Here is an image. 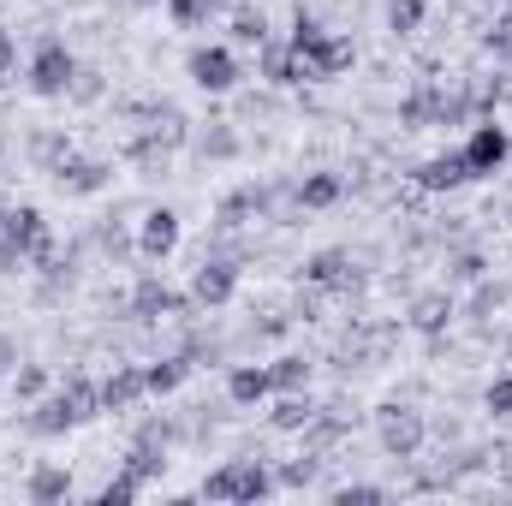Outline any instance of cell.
I'll return each mask as SVG.
<instances>
[{"label": "cell", "mask_w": 512, "mask_h": 506, "mask_svg": "<svg viewBox=\"0 0 512 506\" xmlns=\"http://www.w3.org/2000/svg\"><path fill=\"white\" fill-rule=\"evenodd\" d=\"M90 417H102V381L66 376V387H60V393L36 399V411L24 417V429H30V435H42V441H54V435H72V429H84Z\"/></svg>", "instance_id": "1"}, {"label": "cell", "mask_w": 512, "mask_h": 506, "mask_svg": "<svg viewBox=\"0 0 512 506\" xmlns=\"http://www.w3.org/2000/svg\"><path fill=\"white\" fill-rule=\"evenodd\" d=\"M197 495H203V501H251L256 506V501L274 495V471H268L262 459H233V465L209 471Z\"/></svg>", "instance_id": "2"}, {"label": "cell", "mask_w": 512, "mask_h": 506, "mask_svg": "<svg viewBox=\"0 0 512 506\" xmlns=\"http://www.w3.org/2000/svg\"><path fill=\"white\" fill-rule=\"evenodd\" d=\"M30 96H42V102H60L66 90H72V78H78V60H72V48L60 42V36H48V42H36V54H30Z\"/></svg>", "instance_id": "3"}, {"label": "cell", "mask_w": 512, "mask_h": 506, "mask_svg": "<svg viewBox=\"0 0 512 506\" xmlns=\"http://www.w3.org/2000/svg\"><path fill=\"white\" fill-rule=\"evenodd\" d=\"M376 435H382L387 459H417V453H423V441H429V423H423V411H417V405L387 399V405H376Z\"/></svg>", "instance_id": "4"}, {"label": "cell", "mask_w": 512, "mask_h": 506, "mask_svg": "<svg viewBox=\"0 0 512 506\" xmlns=\"http://www.w3.org/2000/svg\"><path fill=\"white\" fill-rule=\"evenodd\" d=\"M185 72H191V84L209 90V96H227V90L239 84V60H233V48H221V42L191 48V54H185Z\"/></svg>", "instance_id": "5"}, {"label": "cell", "mask_w": 512, "mask_h": 506, "mask_svg": "<svg viewBox=\"0 0 512 506\" xmlns=\"http://www.w3.org/2000/svg\"><path fill=\"white\" fill-rule=\"evenodd\" d=\"M298 60H304V78H310V84H328V78H340V72H352V60H358V48H352L346 36H334V30H322L316 42H304V48H298Z\"/></svg>", "instance_id": "6"}, {"label": "cell", "mask_w": 512, "mask_h": 506, "mask_svg": "<svg viewBox=\"0 0 512 506\" xmlns=\"http://www.w3.org/2000/svg\"><path fill=\"white\" fill-rule=\"evenodd\" d=\"M507 155H512L507 126H495V120L471 126V137H465V167H471V179H495V173L507 167Z\"/></svg>", "instance_id": "7"}, {"label": "cell", "mask_w": 512, "mask_h": 506, "mask_svg": "<svg viewBox=\"0 0 512 506\" xmlns=\"http://www.w3.org/2000/svg\"><path fill=\"white\" fill-rule=\"evenodd\" d=\"M233 292H239V262H227V256H203L197 274H191V304L221 310V304H233Z\"/></svg>", "instance_id": "8"}, {"label": "cell", "mask_w": 512, "mask_h": 506, "mask_svg": "<svg viewBox=\"0 0 512 506\" xmlns=\"http://www.w3.org/2000/svg\"><path fill=\"white\" fill-rule=\"evenodd\" d=\"M0 239L24 256V262H36L42 251H54V239H48V221H42V209H30V203L6 209V221H0Z\"/></svg>", "instance_id": "9"}, {"label": "cell", "mask_w": 512, "mask_h": 506, "mask_svg": "<svg viewBox=\"0 0 512 506\" xmlns=\"http://www.w3.org/2000/svg\"><path fill=\"white\" fill-rule=\"evenodd\" d=\"M191 310V292H173L167 280H155V274H143L137 286H131V316L137 322H161V316H185Z\"/></svg>", "instance_id": "10"}, {"label": "cell", "mask_w": 512, "mask_h": 506, "mask_svg": "<svg viewBox=\"0 0 512 506\" xmlns=\"http://www.w3.org/2000/svg\"><path fill=\"white\" fill-rule=\"evenodd\" d=\"M120 471H131L137 483H155V477L167 471V429H161V423H143V429L131 435L126 465H120Z\"/></svg>", "instance_id": "11"}, {"label": "cell", "mask_w": 512, "mask_h": 506, "mask_svg": "<svg viewBox=\"0 0 512 506\" xmlns=\"http://www.w3.org/2000/svg\"><path fill=\"white\" fill-rule=\"evenodd\" d=\"M179 251V209H149L143 215V227H137V256L143 262H167V256Z\"/></svg>", "instance_id": "12"}, {"label": "cell", "mask_w": 512, "mask_h": 506, "mask_svg": "<svg viewBox=\"0 0 512 506\" xmlns=\"http://www.w3.org/2000/svg\"><path fill=\"white\" fill-rule=\"evenodd\" d=\"M304 280L322 286V292H352V286L364 280V268H358L352 251H316L310 262H304Z\"/></svg>", "instance_id": "13"}, {"label": "cell", "mask_w": 512, "mask_h": 506, "mask_svg": "<svg viewBox=\"0 0 512 506\" xmlns=\"http://www.w3.org/2000/svg\"><path fill=\"white\" fill-rule=\"evenodd\" d=\"M108 161H84V155H66L60 167H54V185L66 191V197H96L102 185H108Z\"/></svg>", "instance_id": "14"}, {"label": "cell", "mask_w": 512, "mask_h": 506, "mask_svg": "<svg viewBox=\"0 0 512 506\" xmlns=\"http://www.w3.org/2000/svg\"><path fill=\"white\" fill-rule=\"evenodd\" d=\"M256 66H262V78L280 84V90H286V84H310V78H304V60H298L292 42H262V48H256Z\"/></svg>", "instance_id": "15"}, {"label": "cell", "mask_w": 512, "mask_h": 506, "mask_svg": "<svg viewBox=\"0 0 512 506\" xmlns=\"http://www.w3.org/2000/svg\"><path fill=\"white\" fill-rule=\"evenodd\" d=\"M417 185H423V191H459V185H471V167H465V149H447V155H429V161L417 167Z\"/></svg>", "instance_id": "16"}, {"label": "cell", "mask_w": 512, "mask_h": 506, "mask_svg": "<svg viewBox=\"0 0 512 506\" xmlns=\"http://www.w3.org/2000/svg\"><path fill=\"white\" fill-rule=\"evenodd\" d=\"M143 393H149L143 370H131V364H114V376L102 381V411H131Z\"/></svg>", "instance_id": "17"}, {"label": "cell", "mask_w": 512, "mask_h": 506, "mask_svg": "<svg viewBox=\"0 0 512 506\" xmlns=\"http://www.w3.org/2000/svg\"><path fill=\"white\" fill-rule=\"evenodd\" d=\"M399 126H411V131L441 126V84H417V90L399 102Z\"/></svg>", "instance_id": "18"}, {"label": "cell", "mask_w": 512, "mask_h": 506, "mask_svg": "<svg viewBox=\"0 0 512 506\" xmlns=\"http://www.w3.org/2000/svg\"><path fill=\"white\" fill-rule=\"evenodd\" d=\"M24 495H30V506L66 501V495H72V471H66V465H36L30 483H24Z\"/></svg>", "instance_id": "19"}, {"label": "cell", "mask_w": 512, "mask_h": 506, "mask_svg": "<svg viewBox=\"0 0 512 506\" xmlns=\"http://www.w3.org/2000/svg\"><path fill=\"white\" fill-rule=\"evenodd\" d=\"M405 322H411L417 334H429V340H435V334H447V322H453V298H447V292H423V298L411 304V316H405Z\"/></svg>", "instance_id": "20"}, {"label": "cell", "mask_w": 512, "mask_h": 506, "mask_svg": "<svg viewBox=\"0 0 512 506\" xmlns=\"http://www.w3.org/2000/svg\"><path fill=\"white\" fill-rule=\"evenodd\" d=\"M274 393V376L262 370V364H239L233 376H227V399L233 405H256V399H268Z\"/></svg>", "instance_id": "21"}, {"label": "cell", "mask_w": 512, "mask_h": 506, "mask_svg": "<svg viewBox=\"0 0 512 506\" xmlns=\"http://www.w3.org/2000/svg\"><path fill=\"white\" fill-rule=\"evenodd\" d=\"M340 173H304L298 179V209H334L340 203Z\"/></svg>", "instance_id": "22"}, {"label": "cell", "mask_w": 512, "mask_h": 506, "mask_svg": "<svg viewBox=\"0 0 512 506\" xmlns=\"http://www.w3.org/2000/svg\"><path fill=\"white\" fill-rule=\"evenodd\" d=\"M185 376H191V358H161V364L143 370L149 393H173V387H185Z\"/></svg>", "instance_id": "23"}, {"label": "cell", "mask_w": 512, "mask_h": 506, "mask_svg": "<svg viewBox=\"0 0 512 506\" xmlns=\"http://www.w3.org/2000/svg\"><path fill=\"white\" fill-rule=\"evenodd\" d=\"M262 203H268V191H233V197L215 209V221H221V227H245V215H256Z\"/></svg>", "instance_id": "24"}, {"label": "cell", "mask_w": 512, "mask_h": 506, "mask_svg": "<svg viewBox=\"0 0 512 506\" xmlns=\"http://www.w3.org/2000/svg\"><path fill=\"white\" fill-rule=\"evenodd\" d=\"M310 417H316V405H310V393H286V399L274 405V429H286V435H292V429H304Z\"/></svg>", "instance_id": "25"}, {"label": "cell", "mask_w": 512, "mask_h": 506, "mask_svg": "<svg viewBox=\"0 0 512 506\" xmlns=\"http://www.w3.org/2000/svg\"><path fill=\"white\" fill-rule=\"evenodd\" d=\"M268 376H274L280 393H304V387H310V364H304V358H274Z\"/></svg>", "instance_id": "26"}, {"label": "cell", "mask_w": 512, "mask_h": 506, "mask_svg": "<svg viewBox=\"0 0 512 506\" xmlns=\"http://www.w3.org/2000/svg\"><path fill=\"white\" fill-rule=\"evenodd\" d=\"M233 42H245V48H262V42H268V18H262L256 6H239V12H233Z\"/></svg>", "instance_id": "27"}, {"label": "cell", "mask_w": 512, "mask_h": 506, "mask_svg": "<svg viewBox=\"0 0 512 506\" xmlns=\"http://www.w3.org/2000/svg\"><path fill=\"white\" fill-rule=\"evenodd\" d=\"M167 6V18L179 24V30H197V24H209V12H215V0H161Z\"/></svg>", "instance_id": "28"}, {"label": "cell", "mask_w": 512, "mask_h": 506, "mask_svg": "<svg viewBox=\"0 0 512 506\" xmlns=\"http://www.w3.org/2000/svg\"><path fill=\"white\" fill-rule=\"evenodd\" d=\"M423 24V0H387V30L393 36H411Z\"/></svg>", "instance_id": "29"}, {"label": "cell", "mask_w": 512, "mask_h": 506, "mask_svg": "<svg viewBox=\"0 0 512 506\" xmlns=\"http://www.w3.org/2000/svg\"><path fill=\"white\" fill-rule=\"evenodd\" d=\"M137 495H143V483H137L131 471H120V477H114V483H108V489L96 495V506H131Z\"/></svg>", "instance_id": "30"}, {"label": "cell", "mask_w": 512, "mask_h": 506, "mask_svg": "<svg viewBox=\"0 0 512 506\" xmlns=\"http://www.w3.org/2000/svg\"><path fill=\"white\" fill-rule=\"evenodd\" d=\"M30 149H36V161H42L48 173H54V167L72 155V143H66V137H54V131H36V143H30Z\"/></svg>", "instance_id": "31"}, {"label": "cell", "mask_w": 512, "mask_h": 506, "mask_svg": "<svg viewBox=\"0 0 512 506\" xmlns=\"http://www.w3.org/2000/svg\"><path fill=\"white\" fill-rule=\"evenodd\" d=\"M387 501L382 483H346V489H334V506H376Z\"/></svg>", "instance_id": "32"}, {"label": "cell", "mask_w": 512, "mask_h": 506, "mask_svg": "<svg viewBox=\"0 0 512 506\" xmlns=\"http://www.w3.org/2000/svg\"><path fill=\"white\" fill-rule=\"evenodd\" d=\"M316 471H322V459H292L274 483H286V489H310V483H316Z\"/></svg>", "instance_id": "33"}, {"label": "cell", "mask_w": 512, "mask_h": 506, "mask_svg": "<svg viewBox=\"0 0 512 506\" xmlns=\"http://www.w3.org/2000/svg\"><path fill=\"white\" fill-rule=\"evenodd\" d=\"M483 405H489L495 417H512V376H495V381H489V393H483Z\"/></svg>", "instance_id": "34"}, {"label": "cell", "mask_w": 512, "mask_h": 506, "mask_svg": "<svg viewBox=\"0 0 512 506\" xmlns=\"http://www.w3.org/2000/svg\"><path fill=\"white\" fill-rule=\"evenodd\" d=\"M66 96H78V102H96V96H102L96 72H84V66H78V78H72V90H66Z\"/></svg>", "instance_id": "35"}, {"label": "cell", "mask_w": 512, "mask_h": 506, "mask_svg": "<svg viewBox=\"0 0 512 506\" xmlns=\"http://www.w3.org/2000/svg\"><path fill=\"white\" fill-rule=\"evenodd\" d=\"M42 387H48V376H42L36 364H24V370H18V393H24V399H36Z\"/></svg>", "instance_id": "36"}, {"label": "cell", "mask_w": 512, "mask_h": 506, "mask_svg": "<svg viewBox=\"0 0 512 506\" xmlns=\"http://www.w3.org/2000/svg\"><path fill=\"white\" fill-rule=\"evenodd\" d=\"M18 66V42H12V30H0V78Z\"/></svg>", "instance_id": "37"}, {"label": "cell", "mask_w": 512, "mask_h": 506, "mask_svg": "<svg viewBox=\"0 0 512 506\" xmlns=\"http://www.w3.org/2000/svg\"><path fill=\"white\" fill-rule=\"evenodd\" d=\"M18 262H24V256H18V251H12V245H6V239H0V274H12Z\"/></svg>", "instance_id": "38"}, {"label": "cell", "mask_w": 512, "mask_h": 506, "mask_svg": "<svg viewBox=\"0 0 512 506\" xmlns=\"http://www.w3.org/2000/svg\"><path fill=\"white\" fill-rule=\"evenodd\" d=\"M6 209H12V203H6V197H0V221H6Z\"/></svg>", "instance_id": "39"}, {"label": "cell", "mask_w": 512, "mask_h": 506, "mask_svg": "<svg viewBox=\"0 0 512 506\" xmlns=\"http://www.w3.org/2000/svg\"><path fill=\"white\" fill-rule=\"evenodd\" d=\"M137 6H161V0H137Z\"/></svg>", "instance_id": "40"}, {"label": "cell", "mask_w": 512, "mask_h": 506, "mask_svg": "<svg viewBox=\"0 0 512 506\" xmlns=\"http://www.w3.org/2000/svg\"><path fill=\"white\" fill-rule=\"evenodd\" d=\"M0 358H6V346H0ZM0 370H6V364H0Z\"/></svg>", "instance_id": "41"}]
</instances>
